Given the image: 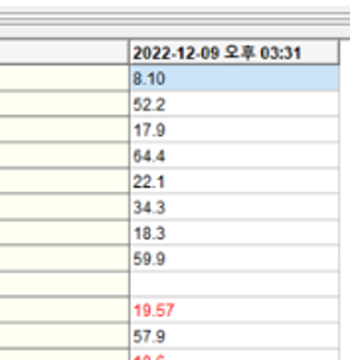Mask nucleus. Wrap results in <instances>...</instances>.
Listing matches in <instances>:
<instances>
[{"label":"nucleus","mask_w":350,"mask_h":360,"mask_svg":"<svg viewBox=\"0 0 350 360\" xmlns=\"http://www.w3.org/2000/svg\"><path fill=\"white\" fill-rule=\"evenodd\" d=\"M129 349H342V323H129Z\"/></svg>","instance_id":"f257e3e1"},{"label":"nucleus","mask_w":350,"mask_h":360,"mask_svg":"<svg viewBox=\"0 0 350 360\" xmlns=\"http://www.w3.org/2000/svg\"><path fill=\"white\" fill-rule=\"evenodd\" d=\"M342 297H129V323H342Z\"/></svg>","instance_id":"f03ea898"},{"label":"nucleus","mask_w":350,"mask_h":360,"mask_svg":"<svg viewBox=\"0 0 350 360\" xmlns=\"http://www.w3.org/2000/svg\"><path fill=\"white\" fill-rule=\"evenodd\" d=\"M129 297H342L337 271H127Z\"/></svg>","instance_id":"7ed1b4c3"},{"label":"nucleus","mask_w":350,"mask_h":360,"mask_svg":"<svg viewBox=\"0 0 350 360\" xmlns=\"http://www.w3.org/2000/svg\"><path fill=\"white\" fill-rule=\"evenodd\" d=\"M129 360H342V349H129Z\"/></svg>","instance_id":"20e7f679"}]
</instances>
